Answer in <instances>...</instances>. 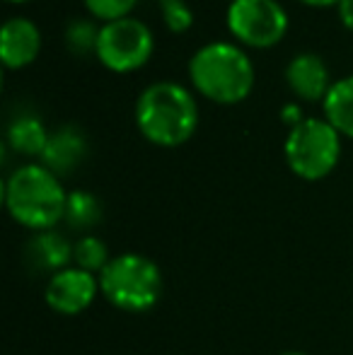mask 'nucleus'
Here are the masks:
<instances>
[{
	"label": "nucleus",
	"mask_w": 353,
	"mask_h": 355,
	"mask_svg": "<svg viewBox=\"0 0 353 355\" xmlns=\"http://www.w3.org/2000/svg\"><path fill=\"white\" fill-rule=\"evenodd\" d=\"M97 29L87 22V19H73L68 24V32H66V39H68V46L73 49L76 53H85L89 49L97 46Z\"/></svg>",
	"instance_id": "f3484780"
},
{
	"label": "nucleus",
	"mask_w": 353,
	"mask_h": 355,
	"mask_svg": "<svg viewBox=\"0 0 353 355\" xmlns=\"http://www.w3.org/2000/svg\"><path fill=\"white\" fill-rule=\"evenodd\" d=\"M85 150L87 143L83 138V133L73 126H63L61 131L49 136V143L42 153V162L53 174H68L83 162Z\"/></svg>",
	"instance_id": "f8f14e48"
},
{
	"label": "nucleus",
	"mask_w": 353,
	"mask_h": 355,
	"mask_svg": "<svg viewBox=\"0 0 353 355\" xmlns=\"http://www.w3.org/2000/svg\"><path fill=\"white\" fill-rule=\"evenodd\" d=\"M8 3H27V0H8Z\"/></svg>",
	"instance_id": "b1692460"
},
{
	"label": "nucleus",
	"mask_w": 353,
	"mask_h": 355,
	"mask_svg": "<svg viewBox=\"0 0 353 355\" xmlns=\"http://www.w3.org/2000/svg\"><path fill=\"white\" fill-rule=\"evenodd\" d=\"M283 153L293 174L305 182H320L339 164L341 133L327 119H302L291 126Z\"/></svg>",
	"instance_id": "39448f33"
},
{
	"label": "nucleus",
	"mask_w": 353,
	"mask_h": 355,
	"mask_svg": "<svg viewBox=\"0 0 353 355\" xmlns=\"http://www.w3.org/2000/svg\"><path fill=\"white\" fill-rule=\"evenodd\" d=\"M136 123L150 143L177 148L187 143L198 126L196 99L177 83H153L136 99Z\"/></svg>",
	"instance_id": "f03ea898"
},
{
	"label": "nucleus",
	"mask_w": 353,
	"mask_h": 355,
	"mask_svg": "<svg viewBox=\"0 0 353 355\" xmlns=\"http://www.w3.org/2000/svg\"><path fill=\"white\" fill-rule=\"evenodd\" d=\"M24 257L34 271H44L53 276V273L73 266V244L53 230L34 232V237L24 247Z\"/></svg>",
	"instance_id": "9b49d317"
},
{
	"label": "nucleus",
	"mask_w": 353,
	"mask_h": 355,
	"mask_svg": "<svg viewBox=\"0 0 353 355\" xmlns=\"http://www.w3.org/2000/svg\"><path fill=\"white\" fill-rule=\"evenodd\" d=\"M42 32L27 17H10L0 29V58L8 68H22L39 56Z\"/></svg>",
	"instance_id": "1a4fd4ad"
},
{
	"label": "nucleus",
	"mask_w": 353,
	"mask_h": 355,
	"mask_svg": "<svg viewBox=\"0 0 353 355\" xmlns=\"http://www.w3.org/2000/svg\"><path fill=\"white\" fill-rule=\"evenodd\" d=\"M278 355H307V353H302V351H283V353H278Z\"/></svg>",
	"instance_id": "5701e85b"
},
{
	"label": "nucleus",
	"mask_w": 353,
	"mask_h": 355,
	"mask_svg": "<svg viewBox=\"0 0 353 355\" xmlns=\"http://www.w3.org/2000/svg\"><path fill=\"white\" fill-rule=\"evenodd\" d=\"M286 80L291 85V89L300 99L307 102H317V99H325L329 92V68H327L325 58L317 56V53L302 51L288 63L286 68Z\"/></svg>",
	"instance_id": "9d476101"
},
{
	"label": "nucleus",
	"mask_w": 353,
	"mask_h": 355,
	"mask_svg": "<svg viewBox=\"0 0 353 355\" xmlns=\"http://www.w3.org/2000/svg\"><path fill=\"white\" fill-rule=\"evenodd\" d=\"M339 17H341V24L353 32V0H341L339 3Z\"/></svg>",
	"instance_id": "aec40b11"
},
{
	"label": "nucleus",
	"mask_w": 353,
	"mask_h": 355,
	"mask_svg": "<svg viewBox=\"0 0 353 355\" xmlns=\"http://www.w3.org/2000/svg\"><path fill=\"white\" fill-rule=\"evenodd\" d=\"M109 261H112V257H109L107 244L94 234H85L73 244V266L83 268V271L99 276Z\"/></svg>",
	"instance_id": "dca6fc26"
},
{
	"label": "nucleus",
	"mask_w": 353,
	"mask_h": 355,
	"mask_svg": "<svg viewBox=\"0 0 353 355\" xmlns=\"http://www.w3.org/2000/svg\"><path fill=\"white\" fill-rule=\"evenodd\" d=\"M155 39L146 22L133 17L107 22L97 34V58L114 73H131L153 56Z\"/></svg>",
	"instance_id": "423d86ee"
},
{
	"label": "nucleus",
	"mask_w": 353,
	"mask_h": 355,
	"mask_svg": "<svg viewBox=\"0 0 353 355\" xmlns=\"http://www.w3.org/2000/svg\"><path fill=\"white\" fill-rule=\"evenodd\" d=\"M283 121H291L293 126H298V123L302 121V119H300V109H298L295 104H286V107H283Z\"/></svg>",
	"instance_id": "412c9836"
},
{
	"label": "nucleus",
	"mask_w": 353,
	"mask_h": 355,
	"mask_svg": "<svg viewBox=\"0 0 353 355\" xmlns=\"http://www.w3.org/2000/svg\"><path fill=\"white\" fill-rule=\"evenodd\" d=\"M8 143L12 150L22 155H39L42 157L44 148L49 143V133L44 123L37 116H17L8 128Z\"/></svg>",
	"instance_id": "4468645a"
},
{
	"label": "nucleus",
	"mask_w": 353,
	"mask_h": 355,
	"mask_svg": "<svg viewBox=\"0 0 353 355\" xmlns=\"http://www.w3.org/2000/svg\"><path fill=\"white\" fill-rule=\"evenodd\" d=\"M160 8H162L165 24L172 32L182 34L193 24V12L189 10V5L184 0H160Z\"/></svg>",
	"instance_id": "a211bd4d"
},
{
	"label": "nucleus",
	"mask_w": 353,
	"mask_h": 355,
	"mask_svg": "<svg viewBox=\"0 0 353 355\" xmlns=\"http://www.w3.org/2000/svg\"><path fill=\"white\" fill-rule=\"evenodd\" d=\"M300 3H307V5H315V8H325V5H339L341 0H300Z\"/></svg>",
	"instance_id": "4be33fe9"
},
{
	"label": "nucleus",
	"mask_w": 353,
	"mask_h": 355,
	"mask_svg": "<svg viewBox=\"0 0 353 355\" xmlns=\"http://www.w3.org/2000/svg\"><path fill=\"white\" fill-rule=\"evenodd\" d=\"M162 271L150 257L123 252L112 257L99 273V295L112 307L128 314H143L153 309L162 297Z\"/></svg>",
	"instance_id": "20e7f679"
},
{
	"label": "nucleus",
	"mask_w": 353,
	"mask_h": 355,
	"mask_svg": "<svg viewBox=\"0 0 353 355\" xmlns=\"http://www.w3.org/2000/svg\"><path fill=\"white\" fill-rule=\"evenodd\" d=\"M99 295V276L83 271L78 266H68L63 271L49 276L44 288V300L49 309L63 317H78L83 314L94 297Z\"/></svg>",
	"instance_id": "6e6552de"
},
{
	"label": "nucleus",
	"mask_w": 353,
	"mask_h": 355,
	"mask_svg": "<svg viewBox=\"0 0 353 355\" xmlns=\"http://www.w3.org/2000/svg\"><path fill=\"white\" fill-rule=\"evenodd\" d=\"M227 29L247 46L266 49L288 32V15L278 0H232Z\"/></svg>",
	"instance_id": "0eeeda50"
},
{
	"label": "nucleus",
	"mask_w": 353,
	"mask_h": 355,
	"mask_svg": "<svg viewBox=\"0 0 353 355\" xmlns=\"http://www.w3.org/2000/svg\"><path fill=\"white\" fill-rule=\"evenodd\" d=\"M325 104V119L336 128L339 133L353 138V75L332 83Z\"/></svg>",
	"instance_id": "ddd939ff"
},
{
	"label": "nucleus",
	"mask_w": 353,
	"mask_h": 355,
	"mask_svg": "<svg viewBox=\"0 0 353 355\" xmlns=\"http://www.w3.org/2000/svg\"><path fill=\"white\" fill-rule=\"evenodd\" d=\"M189 78L203 97L221 104H235L255 87V63L235 44L213 42L191 56Z\"/></svg>",
	"instance_id": "7ed1b4c3"
},
{
	"label": "nucleus",
	"mask_w": 353,
	"mask_h": 355,
	"mask_svg": "<svg viewBox=\"0 0 353 355\" xmlns=\"http://www.w3.org/2000/svg\"><path fill=\"white\" fill-rule=\"evenodd\" d=\"M71 230H89L102 220V203L94 193L89 191H71L68 193V203H66V218Z\"/></svg>",
	"instance_id": "2eb2a0df"
},
{
	"label": "nucleus",
	"mask_w": 353,
	"mask_h": 355,
	"mask_svg": "<svg viewBox=\"0 0 353 355\" xmlns=\"http://www.w3.org/2000/svg\"><path fill=\"white\" fill-rule=\"evenodd\" d=\"M68 193L44 164H22L5 182V208L10 218L32 232L53 230L66 218Z\"/></svg>",
	"instance_id": "f257e3e1"
},
{
	"label": "nucleus",
	"mask_w": 353,
	"mask_h": 355,
	"mask_svg": "<svg viewBox=\"0 0 353 355\" xmlns=\"http://www.w3.org/2000/svg\"><path fill=\"white\" fill-rule=\"evenodd\" d=\"M138 0H85L87 10L94 17L104 19V22H114V19H123Z\"/></svg>",
	"instance_id": "6ab92c4d"
}]
</instances>
